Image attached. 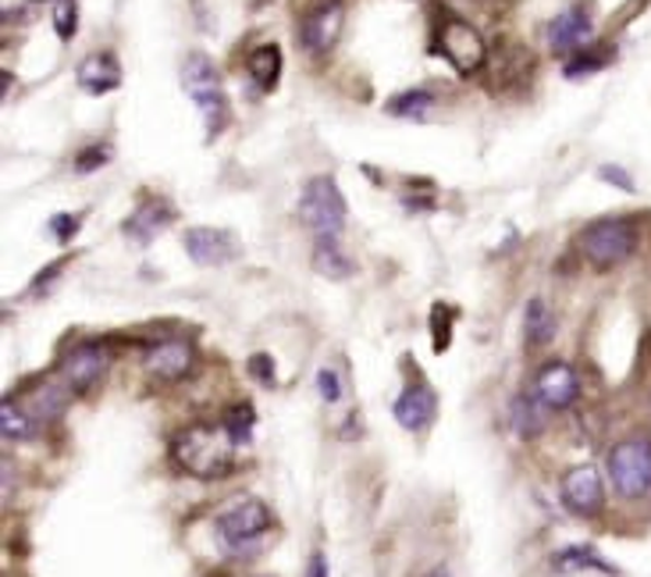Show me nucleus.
<instances>
[{"mask_svg":"<svg viewBox=\"0 0 651 577\" xmlns=\"http://www.w3.org/2000/svg\"><path fill=\"white\" fill-rule=\"evenodd\" d=\"M236 446L225 424H189L171 442V460L196 481H221L236 467Z\"/></svg>","mask_w":651,"mask_h":577,"instance_id":"nucleus-1","label":"nucleus"},{"mask_svg":"<svg viewBox=\"0 0 651 577\" xmlns=\"http://www.w3.org/2000/svg\"><path fill=\"white\" fill-rule=\"evenodd\" d=\"M577 250L591 267L599 272H613V267L627 264L637 250V225L623 214H613V218H599L580 228L577 236Z\"/></svg>","mask_w":651,"mask_h":577,"instance_id":"nucleus-2","label":"nucleus"},{"mask_svg":"<svg viewBox=\"0 0 651 577\" xmlns=\"http://www.w3.org/2000/svg\"><path fill=\"white\" fill-rule=\"evenodd\" d=\"M182 89L189 93V100L196 104V111L203 115V125H207V136H221V129L232 118V107H228L221 75H217L214 61L203 58V53H189L182 61Z\"/></svg>","mask_w":651,"mask_h":577,"instance_id":"nucleus-3","label":"nucleus"},{"mask_svg":"<svg viewBox=\"0 0 651 577\" xmlns=\"http://www.w3.org/2000/svg\"><path fill=\"white\" fill-rule=\"evenodd\" d=\"M270 528V509L261 500H239L221 509L214 520V534L228 556H253L261 549V539Z\"/></svg>","mask_w":651,"mask_h":577,"instance_id":"nucleus-4","label":"nucleus"},{"mask_svg":"<svg viewBox=\"0 0 651 577\" xmlns=\"http://www.w3.org/2000/svg\"><path fill=\"white\" fill-rule=\"evenodd\" d=\"M434 53L449 61L459 75H473L487 64L484 36L459 15H442L434 22Z\"/></svg>","mask_w":651,"mask_h":577,"instance_id":"nucleus-5","label":"nucleus"},{"mask_svg":"<svg viewBox=\"0 0 651 577\" xmlns=\"http://www.w3.org/2000/svg\"><path fill=\"white\" fill-rule=\"evenodd\" d=\"M608 481L623 500H644L651 495V438H623L608 449L605 460Z\"/></svg>","mask_w":651,"mask_h":577,"instance_id":"nucleus-6","label":"nucleus"},{"mask_svg":"<svg viewBox=\"0 0 651 577\" xmlns=\"http://www.w3.org/2000/svg\"><path fill=\"white\" fill-rule=\"evenodd\" d=\"M300 218L314 236H338L349 218L346 196L335 185V179L317 176L306 182V190L300 196Z\"/></svg>","mask_w":651,"mask_h":577,"instance_id":"nucleus-7","label":"nucleus"},{"mask_svg":"<svg viewBox=\"0 0 651 577\" xmlns=\"http://www.w3.org/2000/svg\"><path fill=\"white\" fill-rule=\"evenodd\" d=\"M107 368H111V350L104 342H79L61 357V382L72 393H89L104 382Z\"/></svg>","mask_w":651,"mask_h":577,"instance_id":"nucleus-8","label":"nucleus"},{"mask_svg":"<svg viewBox=\"0 0 651 577\" xmlns=\"http://www.w3.org/2000/svg\"><path fill=\"white\" fill-rule=\"evenodd\" d=\"M342 25H346V8L342 0H321L306 11V19L300 25V44L306 53H328L338 36H342Z\"/></svg>","mask_w":651,"mask_h":577,"instance_id":"nucleus-9","label":"nucleus"},{"mask_svg":"<svg viewBox=\"0 0 651 577\" xmlns=\"http://www.w3.org/2000/svg\"><path fill=\"white\" fill-rule=\"evenodd\" d=\"M559 492H563V506L577 517H599L605 506L602 474H599V467H591V464H580L574 471H566Z\"/></svg>","mask_w":651,"mask_h":577,"instance_id":"nucleus-10","label":"nucleus"},{"mask_svg":"<svg viewBox=\"0 0 651 577\" xmlns=\"http://www.w3.org/2000/svg\"><path fill=\"white\" fill-rule=\"evenodd\" d=\"M143 368L157 382H182L196 368V350L189 339H160L146 350Z\"/></svg>","mask_w":651,"mask_h":577,"instance_id":"nucleus-11","label":"nucleus"},{"mask_svg":"<svg viewBox=\"0 0 651 577\" xmlns=\"http://www.w3.org/2000/svg\"><path fill=\"white\" fill-rule=\"evenodd\" d=\"M534 396L545 402L548 410H569L580 396V378H577V368L566 364V360H548V364H541L534 374Z\"/></svg>","mask_w":651,"mask_h":577,"instance_id":"nucleus-12","label":"nucleus"},{"mask_svg":"<svg viewBox=\"0 0 651 577\" xmlns=\"http://www.w3.org/2000/svg\"><path fill=\"white\" fill-rule=\"evenodd\" d=\"M182 247L189 253V261L200 267H221L236 257V239L225 232V228H210V225H196L182 236Z\"/></svg>","mask_w":651,"mask_h":577,"instance_id":"nucleus-13","label":"nucleus"},{"mask_svg":"<svg viewBox=\"0 0 651 577\" xmlns=\"http://www.w3.org/2000/svg\"><path fill=\"white\" fill-rule=\"evenodd\" d=\"M591 29H594L591 11L584 4H577V8H566L563 15H555L545 25V36L555 53H574L591 44Z\"/></svg>","mask_w":651,"mask_h":577,"instance_id":"nucleus-14","label":"nucleus"},{"mask_svg":"<svg viewBox=\"0 0 651 577\" xmlns=\"http://www.w3.org/2000/svg\"><path fill=\"white\" fill-rule=\"evenodd\" d=\"M391 413H396V421L406 428V432H424V428L434 421V413H438V396H434V388L424 382L406 385L396 399V407H391Z\"/></svg>","mask_w":651,"mask_h":577,"instance_id":"nucleus-15","label":"nucleus"},{"mask_svg":"<svg viewBox=\"0 0 651 577\" xmlns=\"http://www.w3.org/2000/svg\"><path fill=\"white\" fill-rule=\"evenodd\" d=\"M75 79L89 97H107V93L121 86V61L111 50H97L83 58V64L75 69Z\"/></svg>","mask_w":651,"mask_h":577,"instance_id":"nucleus-16","label":"nucleus"},{"mask_svg":"<svg viewBox=\"0 0 651 577\" xmlns=\"http://www.w3.org/2000/svg\"><path fill=\"white\" fill-rule=\"evenodd\" d=\"M171 218H174V207L165 204V200L150 196L146 204H140L132 211V218L125 221V236L132 239V243L146 247V243H154L160 232H165V228L171 225Z\"/></svg>","mask_w":651,"mask_h":577,"instance_id":"nucleus-17","label":"nucleus"},{"mask_svg":"<svg viewBox=\"0 0 651 577\" xmlns=\"http://www.w3.org/2000/svg\"><path fill=\"white\" fill-rule=\"evenodd\" d=\"M314 267H317V275L331 278V281H342V278H349L352 272H357V261H352L349 253L342 250L338 236H317Z\"/></svg>","mask_w":651,"mask_h":577,"instance_id":"nucleus-18","label":"nucleus"},{"mask_svg":"<svg viewBox=\"0 0 651 577\" xmlns=\"http://www.w3.org/2000/svg\"><path fill=\"white\" fill-rule=\"evenodd\" d=\"M545 413H548V407L534 396V388H527V393L513 399V432L520 438H538L545 432V421H548Z\"/></svg>","mask_w":651,"mask_h":577,"instance_id":"nucleus-19","label":"nucleus"},{"mask_svg":"<svg viewBox=\"0 0 651 577\" xmlns=\"http://www.w3.org/2000/svg\"><path fill=\"white\" fill-rule=\"evenodd\" d=\"M555 570L559 574H577V570H594V574H608V577H619V567H613L605 556L594 553L591 545H569L559 549V553L552 556Z\"/></svg>","mask_w":651,"mask_h":577,"instance_id":"nucleus-20","label":"nucleus"},{"mask_svg":"<svg viewBox=\"0 0 651 577\" xmlns=\"http://www.w3.org/2000/svg\"><path fill=\"white\" fill-rule=\"evenodd\" d=\"M523 335L527 346H548L555 339V311L545 300H531L523 311Z\"/></svg>","mask_w":651,"mask_h":577,"instance_id":"nucleus-21","label":"nucleus"},{"mask_svg":"<svg viewBox=\"0 0 651 577\" xmlns=\"http://www.w3.org/2000/svg\"><path fill=\"white\" fill-rule=\"evenodd\" d=\"M250 79L261 89H275L278 86V79H281V50L275 44H264V47H256L250 53Z\"/></svg>","mask_w":651,"mask_h":577,"instance_id":"nucleus-22","label":"nucleus"},{"mask_svg":"<svg viewBox=\"0 0 651 577\" xmlns=\"http://www.w3.org/2000/svg\"><path fill=\"white\" fill-rule=\"evenodd\" d=\"M0 428H4V438L11 442H22V438H33L36 435V418L29 413L22 399L11 396L4 407H0Z\"/></svg>","mask_w":651,"mask_h":577,"instance_id":"nucleus-23","label":"nucleus"},{"mask_svg":"<svg viewBox=\"0 0 651 577\" xmlns=\"http://www.w3.org/2000/svg\"><path fill=\"white\" fill-rule=\"evenodd\" d=\"M608 61H613V47L588 44V47H580V50L569 53L566 75H569V79H584V75H591V72H602Z\"/></svg>","mask_w":651,"mask_h":577,"instance_id":"nucleus-24","label":"nucleus"},{"mask_svg":"<svg viewBox=\"0 0 651 577\" xmlns=\"http://www.w3.org/2000/svg\"><path fill=\"white\" fill-rule=\"evenodd\" d=\"M431 107H434V93L431 89H406L388 104V115L413 118V122H420V118H427Z\"/></svg>","mask_w":651,"mask_h":577,"instance_id":"nucleus-25","label":"nucleus"},{"mask_svg":"<svg viewBox=\"0 0 651 577\" xmlns=\"http://www.w3.org/2000/svg\"><path fill=\"white\" fill-rule=\"evenodd\" d=\"M253 424H256V413H253L250 402H236V407L225 413V428L232 432V438L239 442V446H246V442H250Z\"/></svg>","mask_w":651,"mask_h":577,"instance_id":"nucleus-26","label":"nucleus"},{"mask_svg":"<svg viewBox=\"0 0 651 577\" xmlns=\"http://www.w3.org/2000/svg\"><path fill=\"white\" fill-rule=\"evenodd\" d=\"M75 25H79L75 0H58V8H53V29H58V36L61 39H72L75 36Z\"/></svg>","mask_w":651,"mask_h":577,"instance_id":"nucleus-27","label":"nucleus"},{"mask_svg":"<svg viewBox=\"0 0 651 577\" xmlns=\"http://www.w3.org/2000/svg\"><path fill=\"white\" fill-rule=\"evenodd\" d=\"M107 160H111V146H107V143L86 146V151L75 157V171H97V168L107 165Z\"/></svg>","mask_w":651,"mask_h":577,"instance_id":"nucleus-28","label":"nucleus"},{"mask_svg":"<svg viewBox=\"0 0 651 577\" xmlns=\"http://www.w3.org/2000/svg\"><path fill=\"white\" fill-rule=\"evenodd\" d=\"M317 388H321L324 402H338V399H342V385H338V374L328 371V368L317 371Z\"/></svg>","mask_w":651,"mask_h":577,"instance_id":"nucleus-29","label":"nucleus"},{"mask_svg":"<svg viewBox=\"0 0 651 577\" xmlns=\"http://www.w3.org/2000/svg\"><path fill=\"white\" fill-rule=\"evenodd\" d=\"M250 374L261 385H275V364H270V357L267 353H256L253 360H250Z\"/></svg>","mask_w":651,"mask_h":577,"instance_id":"nucleus-30","label":"nucleus"},{"mask_svg":"<svg viewBox=\"0 0 651 577\" xmlns=\"http://www.w3.org/2000/svg\"><path fill=\"white\" fill-rule=\"evenodd\" d=\"M75 228H79V218L75 214H58V218L50 221V232L61 239V243H68V239L75 236Z\"/></svg>","mask_w":651,"mask_h":577,"instance_id":"nucleus-31","label":"nucleus"},{"mask_svg":"<svg viewBox=\"0 0 651 577\" xmlns=\"http://www.w3.org/2000/svg\"><path fill=\"white\" fill-rule=\"evenodd\" d=\"M599 179H605V182L619 185V190L634 193V179H630V176H627V171H623V168H616V165H605V168H599Z\"/></svg>","mask_w":651,"mask_h":577,"instance_id":"nucleus-32","label":"nucleus"},{"mask_svg":"<svg viewBox=\"0 0 651 577\" xmlns=\"http://www.w3.org/2000/svg\"><path fill=\"white\" fill-rule=\"evenodd\" d=\"M306 577H328V560H324V553H314V556H310Z\"/></svg>","mask_w":651,"mask_h":577,"instance_id":"nucleus-33","label":"nucleus"},{"mask_svg":"<svg viewBox=\"0 0 651 577\" xmlns=\"http://www.w3.org/2000/svg\"><path fill=\"white\" fill-rule=\"evenodd\" d=\"M427 577H449V570H445V567H438V570H431Z\"/></svg>","mask_w":651,"mask_h":577,"instance_id":"nucleus-34","label":"nucleus"}]
</instances>
